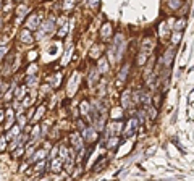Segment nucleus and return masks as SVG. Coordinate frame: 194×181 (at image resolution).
Instances as JSON below:
<instances>
[{
	"label": "nucleus",
	"instance_id": "8",
	"mask_svg": "<svg viewBox=\"0 0 194 181\" xmlns=\"http://www.w3.org/2000/svg\"><path fill=\"white\" fill-rule=\"evenodd\" d=\"M71 141H73L74 149H81L83 147V139H81V136L78 134V133H74V134L71 136Z\"/></svg>",
	"mask_w": 194,
	"mask_h": 181
},
{
	"label": "nucleus",
	"instance_id": "20",
	"mask_svg": "<svg viewBox=\"0 0 194 181\" xmlns=\"http://www.w3.org/2000/svg\"><path fill=\"white\" fill-rule=\"evenodd\" d=\"M184 24H186V20L184 18H181V20L178 21V23H175V31H183V28H184Z\"/></svg>",
	"mask_w": 194,
	"mask_h": 181
},
{
	"label": "nucleus",
	"instance_id": "17",
	"mask_svg": "<svg viewBox=\"0 0 194 181\" xmlns=\"http://www.w3.org/2000/svg\"><path fill=\"white\" fill-rule=\"evenodd\" d=\"M130 97H131L130 91H126V92L123 94V97H121V102H125V103H123V107H125V108L128 107V105H130V102H131V100H130Z\"/></svg>",
	"mask_w": 194,
	"mask_h": 181
},
{
	"label": "nucleus",
	"instance_id": "29",
	"mask_svg": "<svg viewBox=\"0 0 194 181\" xmlns=\"http://www.w3.org/2000/svg\"><path fill=\"white\" fill-rule=\"evenodd\" d=\"M7 52H8V49H7V47H0V58H2V57H3Z\"/></svg>",
	"mask_w": 194,
	"mask_h": 181
},
{
	"label": "nucleus",
	"instance_id": "2",
	"mask_svg": "<svg viewBox=\"0 0 194 181\" xmlns=\"http://www.w3.org/2000/svg\"><path fill=\"white\" fill-rule=\"evenodd\" d=\"M78 84H79V78H78V73L73 74V78L70 79V83H68V96H74V92L78 89Z\"/></svg>",
	"mask_w": 194,
	"mask_h": 181
},
{
	"label": "nucleus",
	"instance_id": "11",
	"mask_svg": "<svg viewBox=\"0 0 194 181\" xmlns=\"http://www.w3.org/2000/svg\"><path fill=\"white\" fill-rule=\"evenodd\" d=\"M95 81H99V71H97L95 68L91 70V74H89V84L92 86Z\"/></svg>",
	"mask_w": 194,
	"mask_h": 181
},
{
	"label": "nucleus",
	"instance_id": "33",
	"mask_svg": "<svg viewBox=\"0 0 194 181\" xmlns=\"http://www.w3.org/2000/svg\"><path fill=\"white\" fill-rule=\"evenodd\" d=\"M18 2H19V0H18Z\"/></svg>",
	"mask_w": 194,
	"mask_h": 181
},
{
	"label": "nucleus",
	"instance_id": "13",
	"mask_svg": "<svg viewBox=\"0 0 194 181\" xmlns=\"http://www.w3.org/2000/svg\"><path fill=\"white\" fill-rule=\"evenodd\" d=\"M44 112H45V107L44 105H41L37 108V112H36V115H34V118H33V121H39L42 118V115H44Z\"/></svg>",
	"mask_w": 194,
	"mask_h": 181
},
{
	"label": "nucleus",
	"instance_id": "18",
	"mask_svg": "<svg viewBox=\"0 0 194 181\" xmlns=\"http://www.w3.org/2000/svg\"><path fill=\"white\" fill-rule=\"evenodd\" d=\"M99 71L100 73H107V71H109V66H107V60L105 58H102L99 62Z\"/></svg>",
	"mask_w": 194,
	"mask_h": 181
},
{
	"label": "nucleus",
	"instance_id": "7",
	"mask_svg": "<svg viewBox=\"0 0 194 181\" xmlns=\"http://www.w3.org/2000/svg\"><path fill=\"white\" fill-rule=\"evenodd\" d=\"M13 121H15V118H13V108H8L7 110V121H5L7 129H10V128L13 126Z\"/></svg>",
	"mask_w": 194,
	"mask_h": 181
},
{
	"label": "nucleus",
	"instance_id": "15",
	"mask_svg": "<svg viewBox=\"0 0 194 181\" xmlns=\"http://www.w3.org/2000/svg\"><path fill=\"white\" fill-rule=\"evenodd\" d=\"M19 129H21L19 126H12V128H10V131H8V134H7V139L15 138V136L18 134V133H19Z\"/></svg>",
	"mask_w": 194,
	"mask_h": 181
},
{
	"label": "nucleus",
	"instance_id": "27",
	"mask_svg": "<svg viewBox=\"0 0 194 181\" xmlns=\"http://www.w3.org/2000/svg\"><path fill=\"white\" fill-rule=\"evenodd\" d=\"M18 123H19V128L23 129V128H24V123H26V118H24L23 115H21V117H18Z\"/></svg>",
	"mask_w": 194,
	"mask_h": 181
},
{
	"label": "nucleus",
	"instance_id": "9",
	"mask_svg": "<svg viewBox=\"0 0 194 181\" xmlns=\"http://www.w3.org/2000/svg\"><path fill=\"white\" fill-rule=\"evenodd\" d=\"M63 168V163H62V160H57V158H52V171L54 173H58V171H60Z\"/></svg>",
	"mask_w": 194,
	"mask_h": 181
},
{
	"label": "nucleus",
	"instance_id": "24",
	"mask_svg": "<svg viewBox=\"0 0 194 181\" xmlns=\"http://www.w3.org/2000/svg\"><path fill=\"white\" fill-rule=\"evenodd\" d=\"M24 91H26V86L23 84L21 88H18V89H16V97H23V96H24Z\"/></svg>",
	"mask_w": 194,
	"mask_h": 181
},
{
	"label": "nucleus",
	"instance_id": "23",
	"mask_svg": "<svg viewBox=\"0 0 194 181\" xmlns=\"http://www.w3.org/2000/svg\"><path fill=\"white\" fill-rule=\"evenodd\" d=\"M28 10V7L24 5V3H21V5H19L18 7V10H16V15H18V18H21L23 15H24V12Z\"/></svg>",
	"mask_w": 194,
	"mask_h": 181
},
{
	"label": "nucleus",
	"instance_id": "6",
	"mask_svg": "<svg viewBox=\"0 0 194 181\" xmlns=\"http://www.w3.org/2000/svg\"><path fill=\"white\" fill-rule=\"evenodd\" d=\"M112 36V26L110 24H104L102 31H100V37L102 41H109V37Z\"/></svg>",
	"mask_w": 194,
	"mask_h": 181
},
{
	"label": "nucleus",
	"instance_id": "1",
	"mask_svg": "<svg viewBox=\"0 0 194 181\" xmlns=\"http://www.w3.org/2000/svg\"><path fill=\"white\" fill-rule=\"evenodd\" d=\"M41 23H42V16L39 15V13H33L31 16L28 18V21H26V28L29 31H34V29H37L39 26H41Z\"/></svg>",
	"mask_w": 194,
	"mask_h": 181
},
{
	"label": "nucleus",
	"instance_id": "30",
	"mask_svg": "<svg viewBox=\"0 0 194 181\" xmlns=\"http://www.w3.org/2000/svg\"><path fill=\"white\" fill-rule=\"evenodd\" d=\"M57 150H58V147H54V149H52V152H50V155H48V157H50V158H55Z\"/></svg>",
	"mask_w": 194,
	"mask_h": 181
},
{
	"label": "nucleus",
	"instance_id": "3",
	"mask_svg": "<svg viewBox=\"0 0 194 181\" xmlns=\"http://www.w3.org/2000/svg\"><path fill=\"white\" fill-rule=\"evenodd\" d=\"M173 55H175V50L173 49H168L167 52H165L163 58H160V63H165L163 66L165 68H168V66L171 65V60H173Z\"/></svg>",
	"mask_w": 194,
	"mask_h": 181
},
{
	"label": "nucleus",
	"instance_id": "31",
	"mask_svg": "<svg viewBox=\"0 0 194 181\" xmlns=\"http://www.w3.org/2000/svg\"><path fill=\"white\" fill-rule=\"evenodd\" d=\"M36 57H37V53H36V52H31V53H29V60H33V58H36Z\"/></svg>",
	"mask_w": 194,
	"mask_h": 181
},
{
	"label": "nucleus",
	"instance_id": "14",
	"mask_svg": "<svg viewBox=\"0 0 194 181\" xmlns=\"http://www.w3.org/2000/svg\"><path fill=\"white\" fill-rule=\"evenodd\" d=\"M128 71H130V65L126 63L125 65V68L121 70V73H120V76H118V79L120 81H126V76H128Z\"/></svg>",
	"mask_w": 194,
	"mask_h": 181
},
{
	"label": "nucleus",
	"instance_id": "28",
	"mask_svg": "<svg viewBox=\"0 0 194 181\" xmlns=\"http://www.w3.org/2000/svg\"><path fill=\"white\" fill-rule=\"evenodd\" d=\"M60 157H62V160H66V149L65 147H60Z\"/></svg>",
	"mask_w": 194,
	"mask_h": 181
},
{
	"label": "nucleus",
	"instance_id": "26",
	"mask_svg": "<svg viewBox=\"0 0 194 181\" xmlns=\"http://www.w3.org/2000/svg\"><path fill=\"white\" fill-rule=\"evenodd\" d=\"M87 5H89L92 10H95V8L99 7V0H89V2H87Z\"/></svg>",
	"mask_w": 194,
	"mask_h": 181
},
{
	"label": "nucleus",
	"instance_id": "21",
	"mask_svg": "<svg viewBox=\"0 0 194 181\" xmlns=\"http://www.w3.org/2000/svg\"><path fill=\"white\" fill-rule=\"evenodd\" d=\"M73 7H74V0H65V2H63V10L65 12L71 10Z\"/></svg>",
	"mask_w": 194,
	"mask_h": 181
},
{
	"label": "nucleus",
	"instance_id": "12",
	"mask_svg": "<svg viewBox=\"0 0 194 181\" xmlns=\"http://www.w3.org/2000/svg\"><path fill=\"white\" fill-rule=\"evenodd\" d=\"M118 138H116V136H112L110 139H109V142H107V147H109V149H115L116 146H118Z\"/></svg>",
	"mask_w": 194,
	"mask_h": 181
},
{
	"label": "nucleus",
	"instance_id": "19",
	"mask_svg": "<svg viewBox=\"0 0 194 181\" xmlns=\"http://www.w3.org/2000/svg\"><path fill=\"white\" fill-rule=\"evenodd\" d=\"M44 155H45V150H44V149H41V150H37L36 154H34L33 160H34V162H39V160H42V158H44Z\"/></svg>",
	"mask_w": 194,
	"mask_h": 181
},
{
	"label": "nucleus",
	"instance_id": "10",
	"mask_svg": "<svg viewBox=\"0 0 194 181\" xmlns=\"http://www.w3.org/2000/svg\"><path fill=\"white\" fill-rule=\"evenodd\" d=\"M165 2L168 3L170 10H178V8H180V5L183 3V0H165Z\"/></svg>",
	"mask_w": 194,
	"mask_h": 181
},
{
	"label": "nucleus",
	"instance_id": "4",
	"mask_svg": "<svg viewBox=\"0 0 194 181\" xmlns=\"http://www.w3.org/2000/svg\"><path fill=\"white\" fill-rule=\"evenodd\" d=\"M19 41L21 42H24V44H29V42H33V34H31V31L28 29H21L19 31Z\"/></svg>",
	"mask_w": 194,
	"mask_h": 181
},
{
	"label": "nucleus",
	"instance_id": "16",
	"mask_svg": "<svg viewBox=\"0 0 194 181\" xmlns=\"http://www.w3.org/2000/svg\"><path fill=\"white\" fill-rule=\"evenodd\" d=\"M105 163H107V158H100V160H99V163H95V165H94V171H95V173H97V171H100V170H104Z\"/></svg>",
	"mask_w": 194,
	"mask_h": 181
},
{
	"label": "nucleus",
	"instance_id": "25",
	"mask_svg": "<svg viewBox=\"0 0 194 181\" xmlns=\"http://www.w3.org/2000/svg\"><path fill=\"white\" fill-rule=\"evenodd\" d=\"M180 37H181V31H176V34H173V37H171L173 44H178L180 42Z\"/></svg>",
	"mask_w": 194,
	"mask_h": 181
},
{
	"label": "nucleus",
	"instance_id": "32",
	"mask_svg": "<svg viewBox=\"0 0 194 181\" xmlns=\"http://www.w3.org/2000/svg\"><path fill=\"white\" fill-rule=\"evenodd\" d=\"M3 117H5V112L0 110V121H3Z\"/></svg>",
	"mask_w": 194,
	"mask_h": 181
},
{
	"label": "nucleus",
	"instance_id": "5",
	"mask_svg": "<svg viewBox=\"0 0 194 181\" xmlns=\"http://www.w3.org/2000/svg\"><path fill=\"white\" fill-rule=\"evenodd\" d=\"M134 128H138V121H136L134 118L130 120L128 126H126V131H125V138H130L131 134H134Z\"/></svg>",
	"mask_w": 194,
	"mask_h": 181
},
{
	"label": "nucleus",
	"instance_id": "22",
	"mask_svg": "<svg viewBox=\"0 0 194 181\" xmlns=\"http://www.w3.org/2000/svg\"><path fill=\"white\" fill-rule=\"evenodd\" d=\"M7 136H0V154H2V152L7 149Z\"/></svg>",
	"mask_w": 194,
	"mask_h": 181
}]
</instances>
